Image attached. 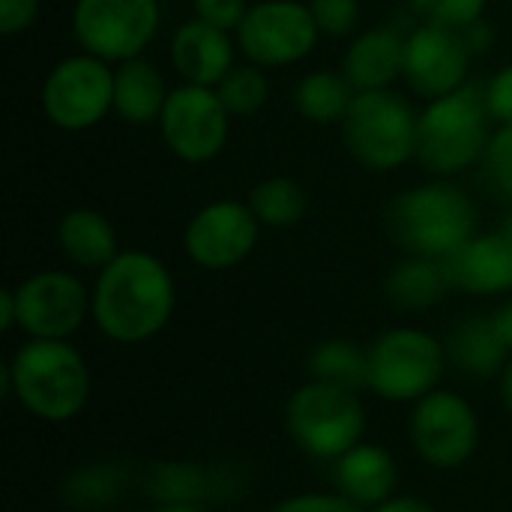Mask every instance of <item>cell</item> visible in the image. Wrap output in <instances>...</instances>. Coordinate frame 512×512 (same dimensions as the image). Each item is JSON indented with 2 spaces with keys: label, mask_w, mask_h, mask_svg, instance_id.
Here are the masks:
<instances>
[{
  "label": "cell",
  "mask_w": 512,
  "mask_h": 512,
  "mask_svg": "<svg viewBox=\"0 0 512 512\" xmlns=\"http://www.w3.org/2000/svg\"><path fill=\"white\" fill-rule=\"evenodd\" d=\"M39 18V0H0V33L18 36Z\"/></svg>",
  "instance_id": "836d02e7"
},
{
  "label": "cell",
  "mask_w": 512,
  "mask_h": 512,
  "mask_svg": "<svg viewBox=\"0 0 512 512\" xmlns=\"http://www.w3.org/2000/svg\"><path fill=\"white\" fill-rule=\"evenodd\" d=\"M333 483L336 492L345 495L348 501L375 510L378 504L396 495L399 468L390 450L360 441L357 447H351L345 456L333 462Z\"/></svg>",
  "instance_id": "d6986e66"
},
{
  "label": "cell",
  "mask_w": 512,
  "mask_h": 512,
  "mask_svg": "<svg viewBox=\"0 0 512 512\" xmlns=\"http://www.w3.org/2000/svg\"><path fill=\"white\" fill-rule=\"evenodd\" d=\"M477 228L480 213L474 198L444 177L405 189L387 207L390 237L399 249L420 258H453L480 234Z\"/></svg>",
  "instance_id": "3957f363"
},
{
  "label": "cell",
  "mask_w": 512,
  "mask_h": 512,
  "mask_svg": "<svg viewBox=\"0 0 512 512\" xmlns=\"http://www.w3.org/2000/svg\"><path fill=\"white\" fill-rule=\"evenodd\" d=\"M156 126L171 156L186 165H207L228 144L231 111L219 99L216 87L180 84L171 87V96Z\"/></svg>",
  "instance_id": "8fae6325"
},
{
  "label": "cell",
  "mask_w": 512,
  "mask_h": 512,
  "mask_svg": "<svg viewBox=\"0 0 512 512\" xmlns=\"http://www.w3.org/2000/svg\"><path fill=\"white\" fill-rule=\"evenodd\" d=\"M453 291V279L447 270V261L438 258H420L408 255L402 264H396L384 282L387 300L402 312H426Z\"/></svg>",
  "instance_id": "7402d4cb"
},
{
  "label": "cell",
  "mask_w": 512,
  "mask_h": 512,
  "mask_svg": "<svg viewBox=\"0 0 512 512\" xmlns=\"http://www.w3.org/2000/svg\"><path fill=\"white\" fill-rule=\"evenodd\" d=\"M195 6V18L225 30V33H237V27L243 24L249 3L246 0H192Z\"/></svg>",
  "instance_id": "1f68e13d"
},
{
  "label": "cell",
  "mask_w": 512,
  "mask_h": 512,
  "mask_svg": "<svg viewBox=\"0 0 512 512\" xmlns=\"http://www.w3.org/2000/svg\"><path fill=\"white\" fill-rule=\"evenodd\" d=\"M447 354L462 372L474 378H492L504 372L512 351L501 339L495 318H468L456 327Z\"/></svg>",
  "instance_id": "603a6c76"
},
{
  "label": "cell",
  "mask_w": 512,
  "mask_h": 512,
  "mask_svg": "<svg viewBox=\"0 0 512 512\" xmlns=\"http://www.w3.org/2000/svg\"><path fill=\"white\" fill-rule=\"evenodd\" d=\"M321 36L345 39L360 24V0H306Z\"/></svg>",
  "instance_id": "f546056e"
},
{
  "label": "cell",
  "mask_w": 512,
  "mask_h": 512,
  "mask_svg": "<svg viewBox=\"0 0 512 512\" xmlns=\"http://www.w3.org/2000/svg\"><path fill=\"white\" fill-rule=\"evenodd\" d=\"M261 228L246 201L219 198L192 213L183 231V252L201 270H234L255 252Z\"/></svg>",
  "instance_id": "4fadbf2b"
},
{
  "label": "cell",
  "mask_w": 512,
  "mask_h": 512,
  "mask_svg": "<svg viewBox=\"0 0 512 512\" xmlns=\"http://www.w3.org/2000/svg\"><path fill=\"white\" fill-rule=\"evenodd\" d=\"M402 66H405V33L390 24L360 30L351 39L342 60V72L357 93L390 90L393 81L402 78Z\"/></svg>",
  "instance_id": "ac0fdd59"
},
{
  "label": "cell",
  "mask_w": 512,
  "mask_h": 512,
  "mask_svg": "<svg viewBox=\"0 0 512 512\" xmlns=\"http://www.w3.org/2000/svg\"><path fill=\"white\" fill-rule=\"evenodd\" d=\"M501 402L512 414V354L510 360H507V366H504V372H501Z\"/></svg>",
  "instance_id": "f35d334b"
},
{
  "label": "cell",
  "mask_w": 512,
  "mask_h": 512,
  "mask_svg": "<svg viewBox=\"0 0 512 512\" xmlns=\"http://www.w3.org/2000/svg\"><path fill=\"white\" fill-rule=\"evenodd\" d=\"M27 339H69L90 318V291L69 270H39L12 288Z\"/></svg>",
  "instance_id": "5bb4252c"
},
{
  "label": "cell",
  "mask_w": 512,
  "mask_h": 512,
  "mask_svg": "<svg viewBox=\"0 0 512 512\" xmlns=\"http://www.w3.org/2000/svg\"><path fill=\"white\" fill-rule=\"evenodd\" d=\"M417 120L414 105L390 87L357 93L339 126L357 165L390 174L417 159Z\"/></svg>",
  "instance_id": "5b68a950"
},
{
  "label": "cell",
  "mask_w": 512,
  "mask_h": 512,
  "mask_svg": "<svg viewBox=\"0 0 512 512\" xmlns=\"http://www.w3.org/2000/svg\"><path fill=\"white\" fill-rule=\"evenodd\" d=\"M270 512H369L339 492H303L282 498Z\"/></svg>",
  "instance_id": "4dcf8cb0"
},
{
  "label": "cell",
  "mask_w": 512,
  "mask_h": 512,
  "mask_svg": "<svg viewBox=\"0 0 512 512\" xmlns=\"http://www.w3.org/2000/svg\"><path fill=\"white\" fill-rule=\"evenodd\" d=\"M252 213L264 228H294L309 213V195L294 177H267L252 186L249 201Z\"/></svg>",
  "instance_id": "d4e9b609"
},
{
  "label": "cell",
  "mask_w": 512,
  "mask_h": 512,
  "mask_svg": "<svg viewBox=\"0 0 512 512\" xmlns=\"http://www.w3.org/2000/svg\"><path fill=\"white\" fill-rule=\"evenodd\" d=\"M285 426L306 456L336 462L363 441L366 408L357 390L309 378L288 399Z\"/></svg>",
  "instance_id": "8992f818"
},
{
  "label": "cell",
  "mask_w": 512,
  "mask_h": 512,
  "mask_svg": "<svg viewBox=\"0 0 512 512\" xmlns=\"http://www.w3.org/2000/svg\"><path fill=\"white\" fill-rule=\"evenodd\" d=\"M0 330H3V333L18 330V309H15V294H12V288H6V291L0 294Z\"/></svg>",
  "instance_id": "8d00e7d4"
},
{
  "label": "cell",
  "mask_w": 512,
  "mask_h": 512,
  "mask_svg": "<svg viewBox=\"0 0 512 512\" xmlns=\"http://www.w3.org/2000/svg\"><path fill=\"white\" fill-rule=\"evenodd\" d=\"M408 435L426 465L453 471L477 453L480 417L465 396L438 387L414 405Z\"/></svg>",
  "instance_id": "7c38bea8"
},
{
  "label": "cell",
  "mask_w": 512,
  "mask_h": 512,
  "mask_svg": "<svg viewBox=\"0 0 512 512\" xmlns=\"http://www.w3.org/2000/svg\"><path fill=\"white\" fill-rule=\"evenodd\" d=\"M447 270L456 291L474 297L512 294V237L501 228L477 234L453 258H447Z\"/></svg>",
  "instance_id": "e0dca14e"
},
{
  "label": "cell",
  "mask_w": 512,
  "mask_h": 512,
  "mask_svg": "<svg viewBox=\"0 0 512 512\" xmlns=\"http://www.w3.org/2000/svg\"><path fill=\"white\" fill-rule=\"evenodd\" d=\"M483 99H486V108H489L492 123H498V126L512 123V63L501 66L483 84Z\"/></svg>",
  "instance_id": "d6a6232c"
},
{
  "label": "cell",
  "mask_w": 512,
  "mask_h": 512,
  "mask_svg": "<svg viewBox=\"0 0 512 512\" xmlns=\"http://www.w3.org/2000/svg\"><path fill=\"white\" fill-rule=\"evenodd\" d=\"M354 96H357V90L351 87V81L345 78L342 69L339 72L336 69L306 72L294 87V105H297L300 117L309 123H318V126L342 123Z\"/></svg>",
  "instance_id": "cb8c5ba5"
},
{
  "label": "cell",
  "mask_w": 512,
  "mask_h": 512,
  "mask_svg": "<svg viewBox=\"0 0 512 512\" xmlns=\"http://www.w3.org/2000/svg\"><path fill=\"white\" fill-rule=\"evenodd\" d=\"M171 66L183 78V84L216 87L237 66V39L231 33L189 18L171 36Z\"/></svg>",
  "instance_id": "2e32d148"
},
{
  "label": "cell",
  "mask_w": 512,
  "mask_h": 512,
  "mask_svg": "<svg viewBox=\"0 0 512 512\" xmlns=\"http://www.w3.org/2000/svg\"><path fill=\"white\" fill-rule=\"evenodd\" d=\"M309 375L315 381H330L339 387L360 390L369 378V351L351 339H327L309 357Z\"/></svg>",
  "instance_id": "484cf974"
},
{
  "label": "cell",
  "mask_w": 512,
  "mask_h": 512,
  "mask_svg": "<svg viewBox=\"0 0 512 512\" xmlns=\"http://www.w3.org/2000/svg\"><path fill=\"white\" fill-rule=\"evenodd\" d=\"M489 0H411V9L432 24H447V27H468L483 18Z\"/></svg>",
  "instance_id": "f1b7e54d"
},
{
  "label": "cell",
  "mask_w": 512,
  "mask_h": 512,
  "mask_svg": "<svg viewBox=\"0 0 512 512\" xmlns=\"http://www.w3.org/2000/svg\"><path fill=\"white\" fill-rule=\"evenodd\" d=\"M471 60L474 54L465 45L462 30L423 21L405 36L402 78L411 93L432 102L468 84Z\"/></svg>",
  "instance_id": "9a60e30c"
},
{
  "label": "cell",
  "mask_w": 512,
  "mask_h": 512,
  "mask_svg": "<svg viewBox=\"0 0 512 512\" xmlns=\"http://www.w3.org/2000/svg\"><path fill=\"white\" fill-rule=\"evenodd\" d=\"M366 387L384 402L417 405L438 390L447 369V348L420 327H393L369 348Z\"/></svg>",
  "instance_id": "52a82bcc"
},
{
  "label": "cell",
  "mask_w": 512,
  "mask_h": 512,
  "mask_svg": "<svg viewBox=\"0 0 512 512\" xmlns=\"http://www.w3.org/2000/svg\"><path fill=\"white\" fill-rule=\"evenodd\" d=\"M219 99L231 111V117H252L258 114L267 99H270V81L267 72L255 63H237L219 84H216Z\"/></svg>",
  "instance_id": "4316f807"
},
{
  "label": "cell",
  "mask_w": 512,
  "mask_h": 512,
  "mask_svg": "<svg viewBox=\"0 0 512 512\" xmlns=\"http://www.w3.org/2000/svg\"><path fill=\"white\" fill-rule=\"evenodd\" d=\"M240 54L261 69H285L306 60L321 30L303 0H258L234 33Z\"/></svg>",
  "instance_id": "30bf717a"
},
{
  "label": "cell",
  "mask_w": 512,
  "mask_h": 512,
  "mask_svg": "<svg viewBox=\"0 0 512 512\" xmlns=\"http://www.w3.org/2000/svg\"><path fill=\"white\" fill-rule=\"evenodd\" d=\"M171 87L156 63L147 57L114 66V114L129 126H156Z\"/></svg>",
  "instance_id": "ffe728a7"
},
{
  "label": "cell",
  "mask_w": 512,
  "mask_h": 512,
  "mask_svg": "<svg viewBox=\"0 0 512 512\" xmlns=\"http://www.w3.org/2000/svg\"><path fill=\"white\" fill-rule=\"evenodd\" d=\"M492 138V117L480 84H465L426 102L417 120V162L432 177H456L480 165Z\"/></svg>",
  "instance_id": "277c9868"
},
{
  "label": "cell",
  "mask_w": 512,
  "mask_h": 512,
  "mask_svg": "<svg viewBox=\"0 0 512 512\" xmlns=\"http://www.w3.org/2000/svg\"><path fill=\"white\" fill-rule=\"evenodd\" d=\"M6 399L45 423L75 420L90 399V369L69 339H27L0 369Z\"/></svg>",
  "instance_id": "7a4b0ae2"
},
{
  "label": "cell",
  "mask_w": 512,
  "mask_h": 512,
  "mask_svg": "<svg viewBox=\"0 0 512 512\" xmlns=\"http://www.w3.org/2000/svg\"><path fill=\"white\" fill-rule=\"evenodd\" d=\"M462 36H465V45L471 48V54H474V57L489 54V51H492V45H495V27H492L486 18H480V21H474V24L462 27Z\"/></svg>",
  "instance_id": "e575fe53"
},
{
  "label": "cell",
  "mask_w": 512,
  "mask_h": 512,
  "mask_svg": "<svg viewBox=\"0 0 512 512\" xmlns=\"http://www.w3.org/2000/svg\"><path fill=\"white\" fill-rule=\"evenodd\" d=\"M45 120L60 132H87L114 114V66L78 51L57 60L39 90Z\"/></svg>",
  "instance_id": "ba28073f"
},
{
  "label": "cell",
  "mask_w": 512,
  "mask_h": 512,
  "mask_svg": "<svg viewBox=\"0 0 512 512\" xmlns=\"http://www.w3.org/2000/svg\"><path fill=\"white\" fill-rule=\"evenodd\" d=\"M162 27L159 0H75L72 36L81 51L120 66L144 57Z\"/></svg>",
  "instance_id": "9c48e42d"
},
{
  "label": "cell",
  "mask_w": 512,
  "mask_h": 512,
  "mask_svg": "<svg viewBox=\"0 0 512 512\" xmlns=\"http://www.w3.org/2000/svg\"><path fill=\"white\" fill-rule=\"evenodd\" d=\"M495 318V327H498V333H501V339L507 342V348L512 351V297L492 315Z\"/></svg>",
  "instance_id": "74e56055"
},
{
  "label": "cell",
  "mask_w": 512,
  "mask_h": 512,
  "mask_svg": "<svg viewBox=\"0 0 512 512\" xmlns=\"http://www.w3.org/2000/svg\"><path fill=\"white\" fill-rule=\"evenodd\" d=\"M153 512H207L204 507H198L195 501H165L162 507H156Z\"/></svg>",
  "instance_id": "ab89813d"
},
{
  "label": "cell",
  "mask_w": 512,
  "mask_h": 512,
  "mask_svg": "<svg viewBox=\"0 0 512 512\" xmlns=\"http://www.w3.org/2000/svg\"><path fill=\"white\" fill-rule=\"evenodd\" d=\"M369 512H435V507L426 504L423 498H414V495H393Z\"/></svg>",
  "instance_id": "d590c367"
},
{
  "label": "cell",
  "mask_w": 512,
  "mask_h": 512,
  "mask_svg": "<svg viewBox=\"0 0 512 512\" xmlns=\"http://www.w3.org/2000/svg\"><path fill=\"white\" fill-rule=\"evenodd\" d=\"M480 171L489 192L512 204V123L492 129V138L480 159Z\"/></svg>",
  "instance_id": "83f0119b"
},
{
  "label": "cell",
  "mask_w": 512,
  "mask_h": 512,
  "mask_svg": "<svg viewBox=\"0 0 512 512\" xmlns=\"http://www.w3.org/2000/svg\"><path fill=\"white\" fill-rule=\"evenodd\" d=\"M57 246L81 270H102L120 255L117 231L105 213L93 207H72L57 222Z\"/></svg>",
  "instance_id": "44dd1931"
},
{
  "label": "cell",
  "mask_w": 512,
  "mask_h": 512,
  "mask_svg": "<svg viewBox=\"0 0 512 512\" xmlns=\"http://www.w3.org/2000/svg\"><path fill=\"white\" fill-rule=\"evenodd\" d=\"M177 306V288L168 264L153 252L120 249L96 273L90 291V318L102 336L120 345H138L159 336Z\"/></svg>",
  "instance_id": "6da1fadb"
},
{
  "label": "cell",
  "mask_w": 512,
  "mask_h": 512,
  "mask_svg": "<svg viewBox=\"0 0 512 512\" xmlns=\"http://www.w3.org/2000/svg\"><path fill=\"white\" fill-rule=\"evenodd\" d=\"M501 231H507L512 237V204H510V210H507V216H504V225H501Z\"/></svg>",
  "instance_id": "60d3db41"
}]
</instances>
